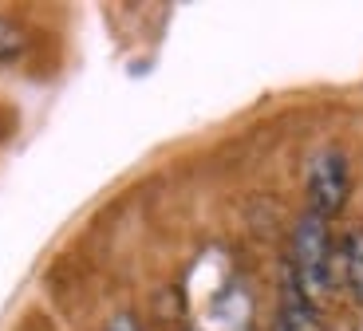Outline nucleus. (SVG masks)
Listing matches in <instances>:
<instances>
[{
  "label": "nucleus",
  "mask_w": 363,
  "mask_h": 331,
  "mask_svg": "<svg viewBox=\"0 0 363 331\" xmlns=\"http://www.w3.org/2000/svg\"><path fill=\"white\" fill-rule=\"evenodd\" d=\"M347 193H352V166H347V154L340 146H324L316 150V158L308 162V213L332 217L344 213Z\"/></svg>",
  "instance_id": "f03ea898"
},
{
  "label": "nucleus",
  "mask_w": 363,
  "mask_h": 331,
  "mask_svg": "<svg viewBox=\"0 0 363 331\" xmlns=\"http://www.w3.org/2000/svg\"><path fill=\"white\" fill-rule=\"evenodd\" d=\"M336 272L344 276L347 292L355 296V304H363V225H359V229H352V233L344 237V249H340Z\"/></svg>",
  "instance_id": "7ed1b4c3"
},
{
  "label": "nucleus",
  "mask_w": 363,
  "mask_h": 331,
  "mask_svg": "<svg viewBox=\"0 0 363 331\" xmlns=\"http://www.w3.org/2000/svg\"><path fill=\"white\" fill-rule=\"evenodd\" d=\"M289 276L312 308H320L332 296V284H336V249H332V233H328L324 217L304 213L296 221Z\"/></svg>",
  "instance_id": "f257e3e1"
},
{
  "label": "nucleus",
  "mask_w": 363,
  "mask_h": 331,
  "mask_svg": "<svg viewBox=\"0 0 363 331\" xmlns=\"http://www.w3.org/2000/svg\"><path fill=\"white\" fill-rule=\"evenodd\" d=\"M32 52V36L28 28L16 24L12 16H0V63H16Z\"/></svg>",
  "instance_id": "20e7f679"
},
{
  "label": "nucleus",
  "mask_w": 363,
  "mask_h": 331,
  "mask_svg": "<svg viewBox=\"0 0 363 331\" xmlns=\"http://www.w3.org/2000/svg\"><path fill=\"white\" fill-rule=\"evenodd\" d=\"M107 331H143V327H138V320L130 312H118L115 320L107 323Z\"/></svg>",
  "instance_id": "39448f33"
},
{
  "label": "nucleus",
  "mask_w": 363,
  "mask_h": 331,
  "mask_svg": "<svg viewBox=\"0 0 363 331\" xmlns=\"http://www.w3.org/2000/svg\"><path fill=\"white\" fill-rule=\"evenodd\" d=\"M194 331H198V327H194Z\"/></svg>",
  "instance_id": "423d86ee"
}]
</instances>
